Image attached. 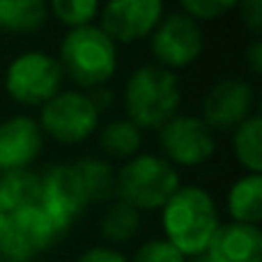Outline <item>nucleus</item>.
<instances>
[{
    "label": "nucleus",
    "instance_id": "4",
    "mask_svg": "<svg viewBox=\"0 0 262 262\" xmlns=\"http://www.w3.org/2000/svg\"><path fill=\"white\" fill-rule=\"evenodd\" d=\"M180 189V175L170 161L154 154H138L129 159L115 175V191L120 200L134 209H159Z\"/></svg>",
    "mask_w": 262,
    "mask_h": 262
},
{
    "label": "nucleus",
    "instance_id": "7",
    "mask_svg": "<svg viewBox=\"0 0 262 262\" xmlns=\"http://www.w3.org/2000/svg\"><path fill=\"white\" fill-rule=\"evenodd\" d=\"M97 124L99 111L81 92H58L41 106V127L60 143H81L92 136Z\"/></svg>",
    "mask_w": 262,
    "mask_h": 262
},
{
    "label": "nucleus",
    "instance_id": "28",
    "mask_svg": "<svg viewBox=\"0 0 262 262\" xmlns=\"http://www.w3.org/2000/svg\"><path fill=\"white\" fill-rule=\"evenodd\" d=\"M88 99L92 101V106H95L97 111H101L113 101V95H111V90H106V88H95V92L88 95Z\"/></svg>",
    "mask_w": 262,
    "mask_h": 262
},
{
    "label": "nucleus",
    "instance_id": "21",
    "mask_svg": "<svg viewBox=\"0 0 262 262\" xmlns=\"http://www.w3.org/2000/svg\"><path fill=\"white\" fill-rule=\"evenodd\" d=\"M140 228V214L138 209H134L127 203H113L108 207V212L104 214V221H101V232L108 242H129L131 237L138 232Z\"/></svg>",
    "mask_w": 262,
    "mask_h": 262
},
{
    "label": "nucleus",
    "instance_id": "2",
    "mask_svg": "<svg viewBox=\"0 0 262 262\" xmlns=\"http://www.w3.org/2000/svg\"><path fill=\"white\" fill-rule=\"evenodd\" d=\"M180 99L177 76L159 64H143L136 69L124 90L129 122L138 129H161L168 120L175 118Z\"/></svg>",
    "mask_w": 262,
    "mask_h": 262
},
{
    "label": "nucleus",
    "instance_id": "27",
    "mask_svg": "<svg viewBox=\"0 0 262 262\" xmlns=\"http://www.w3.org/2000/svg\"><path fill=\"white\" fill-rule=\"evenodd\" d=\"M246 64H249V69L253 74H260L262 72V41L255 39L253 44L246 49V55H244Z\"/></svg>",
    "mask_w": 262,
    "mask_h": 262
},
{
    "label": "nucleus",
    "instance_id": "26",
    "mask_svg": "<svg viewBox=\"0 0 262 262\" xmlns=\"http://www.w3.org/2000/svg\"><path fill=\"white\" fill-rule=\"evenodd\" d=\"M78 262H129V260L113 249H90L78 258Z\"/></svg>",
    "mask_w": 262,
    "mask_h": 262
},
{
    "label": "nucleus",
    "instance_id": "1",
    "mask_svg": "<svg viewBox=\"0 0 262 262\" xmlns=\"http://www.w3.org/2000/svg\"><path fill=\"white\" fill-rule=\"evenodd\" d=\"M161 209L166 239L184 258L205 253L221 226L214 198L198 186H180Z\"/></svg>",
    "mask_w": 262,
    "mask_h": 262
},
{
    "label": "nucleus",
    "instance_id": "10",
    "mask_svg": "<svg viewBox=\"0 0 262 262\" xmlns=\"http://www.w3.org/2000/svg\"><path fill=\"white\" fill-rule=\"evenodd\" d=\"M163 16L159 0H113L101 12V30L111 41L131 44L157 28Z\"/></svg>",
    "mask_w": 262,
    "mask_h": 262
},
{
    "label": "nucleus",
    "instance_id": "12",
    "mask_svg": "<svg viewBox=\"0 0 262 262\" xmlns=\"http://www.w3.org/2000/svg\"><path fill=\"white\" fill-rule=\"evenodd\" d=\"M253 88L239 78L216 83L203 99V122L209 129L230 131L251 118Z\"/></svg>",
    "mask_w": 262,
    "mask_h": 262
},
{
    "label": "nucleus",
    "instance_id": "22",
    "mask_svg": "<svg viewBox=\"0 0 262 262\" xmlns=\"http://www.w3.org/2000/svg\"><path fill=\"white\" fill-rule=\"evenodd\" d=\"M51 9L60 21L72 26L74 30V28L90 26L92 16L97 14V3L95 0H53Z\"/></svg>",
    "mask_w": 262,
    "mask_h": 262
},
{
    "label": "nucleus",
    "instance_id": "19",
    "mask_svg": "<svg viewBox=\"0 0 262 262\" xmlns=\"http://www.w3.org/2000/svg\"><path fill=\"white\" fill-rule=\"evenodd\" d=\"M235 157L251 175L262 172V120L251 115L235 129Z\"/></svg>",
    "mask_w": 262,
    "mask_h": 262
},
{
    "label": "nucleus",
    "instance_id": "23",
    "mask_svg": "<svg viewBox=\"0 0 262 262\" xmlns=\"http://www.w3.org/2000/svg\"><path fill=\"white\" fill-rule=\"evenodd\" d=\"M134 262H186V258L168 239H152L136 251Z\"/></svg>",
    "mask_w": 262,
    "mask_h": 262
},
{
    "label": "nucleus",
    "instance_id": "24",
    "mask_svg": "<svg viewBox=\"0 0 262 262\" xmlns=\"http://www.w3.org/2000/svg\"><path fill=\"white\" fill-rule=\"evenodd\" d=\"M237 0H182V9L184 14H189L191 18H219L221 14L230 12L232 7H237Z\"/></svg>",
    "mask_w": 262,
    "mask_h": 262
},
{
    "label": "nucleus",
    "instance_id": "17",
    "mask_svg": "<svg viewBox=\"0 0 262 262\" xmlns=\"http://www.w3.org/2000/svg\"><path fill=\"white\" fill-rule=\"evenodd\" d=\"M72 166L76 168L90 203L92 200L95 203H104V200H111L115 195V172L108 161L85 157V159H78Z\"/></svg>",
    "mask_w": 262,
    "mask_h": 262
},
{
    "label": "nucleus",
    "instance_id": "8",
    "mask_svg": "<svg viewBox=\"0 0 262 262\" xmlns=\"http://www.w3.org/2000/svg\"><path fill=\"white\" fill-rule=\"evenodd\" d=\"M203 51V32L184 12H170L157 23L152 35V53L166 69L186 67Z\"/></svg>",
    "mask_w": 262,
    "mask_h": 262
},
{
    "label": "nucleus",
    "instance_id": "18",
    "mask_svg": "<svg viewBox=\"0 0 262 262\" xmlns=\"http://www.w3.org/2000/svg\"><path fill=\"white\" fill-rule=\"evenodd\" d=\"M46 5L41 0H0V30L30 32L44 26Z\"/></svg>",
    "mask_w": 262,
    "mask_h": 262
},
{
    "label": "nucleus",
    "instance_id": "29",
    "mask_svg": "<svg viewBox=\"0 0 262 262\" xmlns=\"http://www.w3.org/2000/svg\"><path fill=\"white\" fill-rule=\"evenodd\" d=\"M189 262H209V258H207V253H200V255H191Z\"/></svg>",
    "mask_w": 262,
    "mask_h": 262
},
{
    "label": "nucleus",
    "instance_id": "25",
    "mask_svg": "<svg viewBox=\"0 0 262 262\" xmlns=\"http://www.w3.org/2000/svg\"><path fill=\"white\" fill-rule=\"evenodd\" d=\"M242 9V21L246 23L253 35L262 32V0H244L242 5H237Z\"/></svg>",
    "mask_w": 262,
    "mask_h": 262
},
{
    "label": "nucleus",
    "instance_id": "11",
    "mask_svg": "<svg viewBox=\"0 0 262 262\" xmlns=\"http://www.w3.org/2000/svg\"><path fill=\"white\" fill-rule=\"evenodd\" d=\"M39 180H41V207L53 219H58L60 223L72 226V221L78 214L85 212L88 203H90L76 168L69 166V163H55Z\"/></svg>",
    "mask_w": 262,
    "mask_h": 262
},
{
    "label": "nucleus",
    "instance_id": "3",
    "mask_svg": "<svg viewBox=\"0 0 262 262\" xmlns=\"http://www.w3.org/2000/svg\"><path fill=\"white\" fill-rule=\"evenodd\" d=\"M60 67L83 88H101L118 67L115 44L97 26L74 28L60 46Z\"/></svg>",
    "mask_w": 262,
    "mask_h": 262
},
{
    "label": "nucleus",
    "instance_id": "9",
    "mask_svg": "<svg viewBox=\"0 0 262 262\" xmlns=\"http://www.w3.org/2000/svg\"><path fill=\"white\" fill-rule=\"evenodd\" d=\"M159 140L170 161L182 163V166H200L216 149L212 129L193 115L170 118L159 129Z\"/></svg>",
    "mask_w": 262,
    "mask_h": 262
},
{
    "label": "nucleus",
    "instance_id": "14",
    "mask_svg": "<svg viewBox=\"0 0 262 262\" xmlns=\"http://www.w3.org/2000/svg\"><path fill=\"white\" fill-rule=\"evenodd\" d=\"M209 262H262V232L258 226H219L207 246Z\"/></svg>",
    "mask_w": 262,
    "mask_h": 262
},
{
    "label": "nucleus",
    "instance_id": "5",
    "mask_svg": "<svg viewBox=\"0 0 262 262\" xmlns=\"http://www.w3.org/2000/svg\"><path fill=\"white\" fill-rule=\"evenodd\" d=\"M67 230L69 226L53 219L41 205L5 216L0 262H32L39 253L62 242Z\"/></svg>",
    "mask_w": 262,
    "mask_h": 262
},
{
    "label": "nucleus",
    "instance_id": "6",
    "mask_svg": "<svg viewBox=\"0 0 262 262\" xmlns=\"http://www.w3.org/2000/svg\"><path fill=\"white\" fill-rule=\"evenodd\" d=\"M62 67L44 51H26L12 60L5 76L9 97L26 106H44L60 92Z\"/></svg>",
    "mask_w": 262,
    "mask_h": 262
},
{
    "label": "nucleus",
    "instance_id": "13",
    "mask_svg": "<svg viewBox=\"0 0 262 262\" xmlns=\"http://www.w3.org/2000/svg\"><path fill=\"white\" fill-rule=\"evenodd\" d=\"M41 129L35 120L18 115L0 124V168H28L41 152Z\"/></svg>",
    "mask_w": 262,
    "mask_h": 262
},
{
    "label": "nucleus",
    "instance_id": "30",
    "mask_svg": "<svg viewBox=\"0 0 262 262\" xmlns=\"http://www.w3.org/2000/svg\"><path fill=\"white\" fill-rule=\"evenodd\" d=\"M3 228H5V216L0 214V237H3Z\"/></svg>",
    "mask_w": 262,
    "mask_h": 262
},
{
    "label": "nucleus",
    "instance_id": "15",
    "mask_svg": "<svg viewBox=\"0 0 262 262\" xmlns=\"http://www.w3.org/2000/svg\"><path fill=\"white\" fill-rule=\"evenodd\" d=\"M41 205V180L28 168L0 172V214L12 216L16 212Z\"/></svg>",
    "mask_w": 262,
    "mask_h": 262
},
{
    "label": "nucleus",
    "instance_id": "16",
    "mask_svg": "<svg viewBox=\"0 0 262 262\" xmlns=\"http://www.w3.org/2000/svg\"><path fill=\"white\" fill-rule=\"evenodd\" d=\"M228 209L235 223L258 226L262 219V175H244L228 193Z\"/></svg>",
    "mask_w": 262,
    "mask_h": 262
},
{
    "label": "nucleus",
    "instance_id": "20",
    "mask_svg": "<svg viewBox=\"0 0 262 262\" xmlns=\"http://www.w3.org/2000/svg\"><path fill=\"white\" fill-rule=\"evenodd\" d=\"M140 129L131 124L129 120H115V122L106 124L99 136V145L108 157L115 159H127L134 157L140 147Z\"/></svg>",
    "mask_w": 262,
    "mask_h": 262
}]
</instances>
